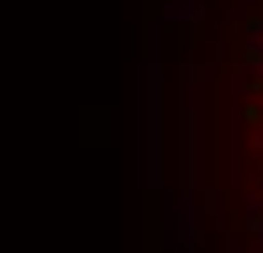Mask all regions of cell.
Instances as JSON below:
<instances>
[{
    "mask_svg": "<svg viewBox=\"0 0 263 253\" xmlns=\"http://www.w3.org/2000/svg\"><path fill=\"white\" fill-rule=\"evenodd\" d=\"M211 179L216 211L263 253V0H227L211 69Z\"/></svg>",
    "mask_w": 263,
    "mask_h": 253,
    "instance_id": "obj_1",
    "label": "cell"
}]
</instances>
